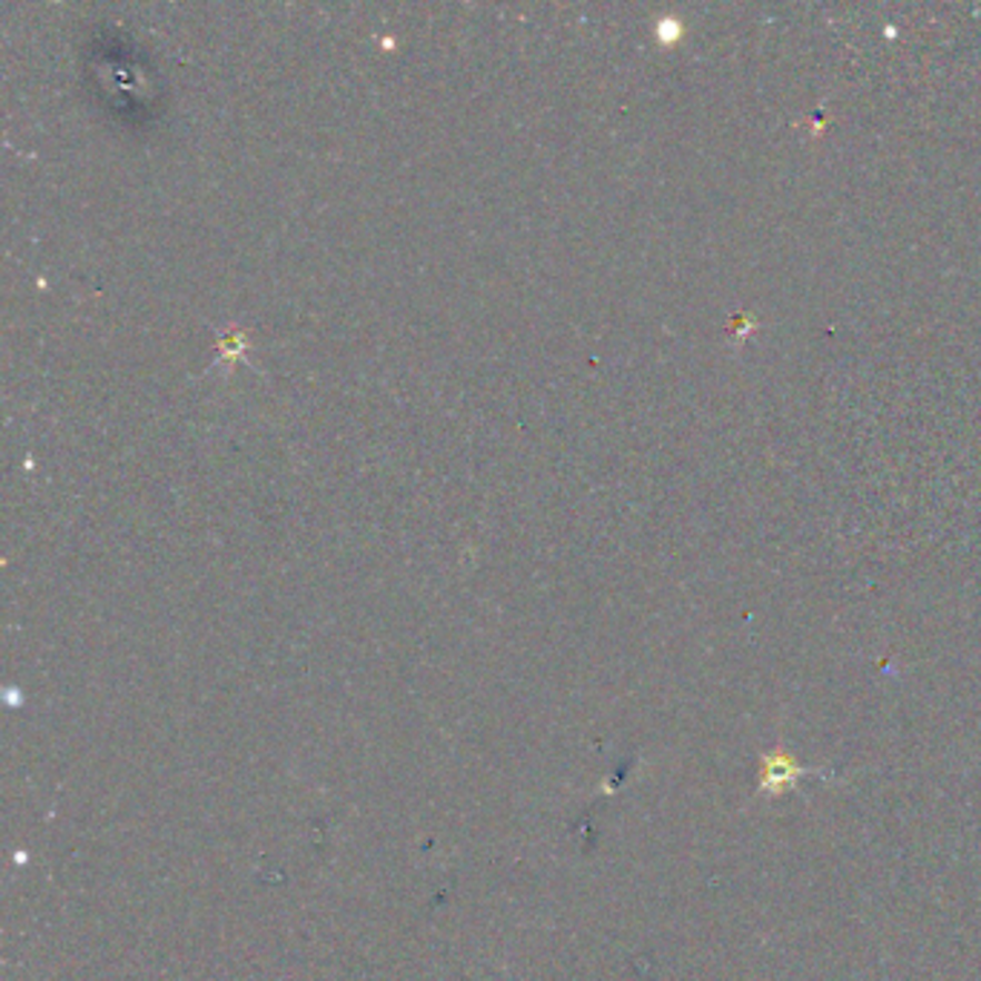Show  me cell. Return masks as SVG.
Wrapping results in <instances>:
<instances>
[{"label":"cell","mask_w":981,"mask_h":981,"mask_svg":"<svg viewBox=\"0 0 981 981\" xmlns=\"http://www.w3.org/2000/svg\"><path fill=\"white\" fill-rule=\"evenodd\" d=\"M809 774V769H801L794 763L789 754H766L763 757V774H760V792H783V789L794 786V780Z\"/></svg>","instance_id":"obj_1"}]
</instances>
